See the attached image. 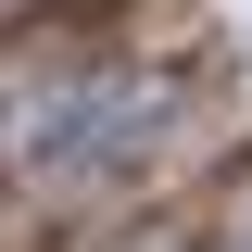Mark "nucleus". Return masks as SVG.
Returning a JSON list of instances; mask_svg holds the SVG:
<instances>
[{"mask_svg": "<svg viewBox=\"0 0 252 252\" xmlns=\"http://www.w3.org/2000/svg\"><path fill=\"white\" fill-rule=\"evenodd\" d=\"M189 126V89L177 76H51L0 114V164L26 189H114Z\"/></svg>", "mask_w": 252, "mask_h": 252, "instance_id": "obj_1", "label": "nucleus"}]
</instances>
